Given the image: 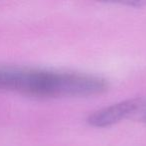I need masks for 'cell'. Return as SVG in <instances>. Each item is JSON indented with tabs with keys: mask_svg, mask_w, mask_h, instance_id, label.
<instances>
[{
	"mask_svg": "<svg viewBox=\"0 0 146 146\" xmlns=\"http://www.w3.org/2000/svg\"><path fill=\"white\" fill-rule=\"evenodd\" d=\"M105 82L94 76L21 68H0V89L41 96L89 95L102 91Z\"/></svg>",
	"mask_w": 146,
	"mask_h": 146,
	"instance_id": "6da1fadb",
	"label": "cell"
},
{
	"mask_svg": "<svg viewBox=\"0 0 146 146\" xmlns=\"http://www.w3.org/2000/svg\"><path fill=\"white\" fill-rule=\"evenodd\" d=\"M145 107L146 102H143L141 99L127 100L96 111L90 116L88 121L93 126H108L120 121L132 113H135L138 110L143 111Z\"/></svg>",
	"mask_w": 146,
	"mask_h": 146,
	"instance_id": "7a4b0ae2",
	"label": "cell"
}]
</instances>
